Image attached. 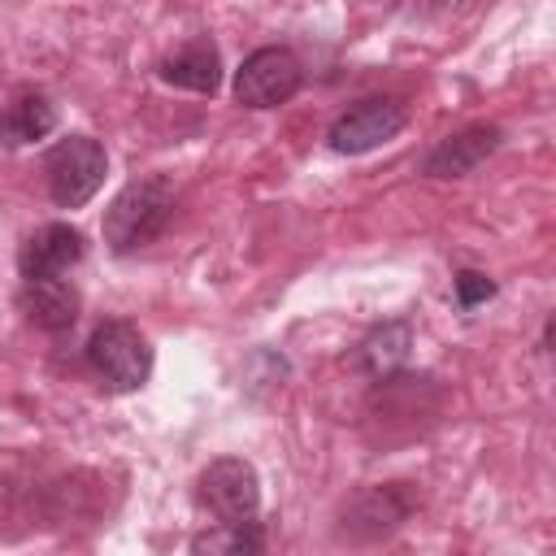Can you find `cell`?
<instances>
[{
  "label": "cell",
  "mask_w": 556,
  "mask_h": 556,
  "mask_svg": "<svg viewBox=\"0 0 556 556\" xmlns=\"http://www.w3.org/2000/svg\"><path fill=\"white\" fill-rule=\"evenodd\" d=\"M304 83V65L291 48H256L243 56V65L235 70V100L243 109H278L287 104Z\"/></svg>",
  "instance_id": "obj_4"
},
{
  "label": "cell",
  "mask_w": 556,
  "mask_h": 556,
  "mask_svg": "<svg viewBox=\"0 0 556 556\" xmlns=\"http://www.w3.org/2000/svg\"><path fill=\"white\" fill-rule=\"evenodd\" d=\"M404 122H408V109L395 96H369L330 122L326 143L343 156H361V152H374L387 139H395L404 130Z\"/></svg>",
  "instance_id": "obj_6"
},
{
  "label": "cell",
  "mask_w": 556,
  "mask_h": 556,
  "mask_svg": "<svg viewBox=\"0 0 556 556\" xmlns=\"http://www.w3.org/2000/svg\"><path fill=\"white\" fill-rule=\"evenodd\" d=\"M265 552H269V539H265V521L256 517L222 521L191 539V556H265Z\"/></svg>",
  "instance_id": "obj_12"
},
{
  "label": "cell",
  "mask_w": 556,
  "mask_h": 556,
  "mask_svg": "<svg viewBox=\"0 0 556 556\" xmlns=\"http://www.w3.org/2000/svg\"><path fill=\"white\" fill-rule=\"evenodd\" d=\"M156 74L169 83V87H182V91H195V96H213L222 87V52L213 39H187L182 48H174Z\"/></svg>",
  "instance_id": "obj_11"
},
{
  "label": "cell",
  "mask_w": 556,
  "mask_h": 556,
  "mask_svg": "<svg viewBox=\"0 0 556 556\" xmlns=\"http://www.w3.org/2000/svg\"><path fill=\"white\" fill-rule=\"evenodd\" d=\"M195 500L217 521H248L261 508V478L243 456H222L200 469Z\"/></svg>",
  "instance_id": "obj_5"
},
{
  "label": "cell",
  "mask_w": 556,
  "mask_h": 556,
  "mask_svg": "<svg viewBox=\"0 0 556 556\" xmlns=\"http://www.w3.org/2000/svg\"><path fill=\"white\" fill-rule=\"evenodd\" d=\"M17 308L26 313L30 326H39L48 334H65L78 321L83 295H78V287L70 278H30L17 291Z\"/></svg>",
  "instance_id": "obj_10"
},
{
  "label": "cell",
  "mask_w": 556,
  "mask_h": 556,
  "mask_svg": "<svg viewBox=\"0 0 556 556\" xmlns=\"http://www.w3.org/2000/svg\"><path fill=\"white\" fill-rule=\"evenodd\" d=\"M452 287H456V304L469 313V308H478V304H486L500 287H495V278L491 274H482V269H460L456 278H452Z\"/></svg>",
  "instance_id": "obj_15"
},
{
  "label": "cell",
  "mask_w": 556,
  "mask_h": 556,
  "mask_svg": "<svg viewBox=\"0 0 556 556\" xmlns=\"http://www.w3.org/2000/svg\"><path fill=\"white\" fill-rule=\"evenodd\" d=\"M169 217H174V187H169L165 178L148 174V178L126 182V187L113 195V204L104 208L100 235H104L109 252L126 256V252L152 243V239L169 226Z\"/></svg>",
  "instance_id": "obj_1"
},
{
  "label": "cell",
  "mask_w": 556,
  "mask_h": 556,
  "mask_svg": "<svg viewBox=\"0 0 556 556\" xmlns=\"http://www.w3.org/2000/svg\"><path fill=\"white\" fill-rule=\"evenodd\" d=\"M417 508V495L408 491V482H387V486H365L348 500L343 508V526L339 534L343 539H356V543H369V539H382L391 534L400 521H408V513Z\"/></svg>",
  "instance_id": "obj_7"
},
{
  "label": "cell",
  "mask_w": 556,
  "mask_h": 556,
  "mask_svg": "<svg viewBox=\"0 0 556 556\" xmlns=\"http://www.w3.org/2000/svg\"><path fill=\"white\" fill-rule=\"evenodd\" d=\"M83 256H87L83 230L70 226V222H48L35 235H26V243L17 248V269H22V282H30V278H65Z\"/></svg>",
  "instance_id": "obj_8"
},
{
  "label": "cell",
  "mask_w": 556,
  "mask_h": 556,
  "mask_svg": "<svg viewBox=\"0 0 556 556\" xmlns=\"http://www.w3.org/2000/svg\"><path fill=\"white\" fill-rule=\"evenodd\" d=\"M408 348H413V326L404 321V317H395V321H382V326H374L365 339H361V365L374 374V378H387V374H395L404 361H408Z\"/></svg>",
  "instance_id": "obj_13"
},
{
  "label": "cell",
  "mask_w": 556,
  "mask_h": 556,
  "mask_svg": "<svg viewBox=\"0 0 556 556\" xmlns=\"http://www.w3.org/2000/svg\"><path fill=\"white\" fill-rule=\"evenodd\" d=\"M0 143H4V113H0Z\"/></svg>",
  "instance_id": "obj_16"
},
{
  "label": "cell",
  "mask_w": 556,
  "mask_h": 556,
  "mask_svg": "<svg viewBox=\"0 0 556 556\" xmlns=\"http://www.w3.org/2000/svg\"><path fill=\"white\" fill-rule=\"evenodd\" d=\"M87 365L109 391H139L152 378V348L135 321H100L87 339Z\"/></svg>",
  "instance_id": "obj_2"
},
{
  "label": "cell",
  "mask_w": 556,
  "mask_h": 556,
  "mask_svg": "<svg viewBox=\"0 0 556 556\" xmlns=\"http://www.w3.org/2000/svg\"><path fill=\"white\" fill-rule=\"evenodd\" d=\"M500 143H504V130H500L495 122H473V126H465V130L439 139V143L426 152L421 174H426V178H469Z\"/></svg>",
  "instance_id": "obj_9"
},
{
  "label": "cell",
  "mask_w": 556,
  "mask_h": 556,
  "mask_svg": "<svg viewBox=\"0 0 556 556\" xmlns=\"http://www.w3.org/2000/svg\"><path fill=\"white\" fill-rule=\"evenodd\" d=\"M52 126H56V104L48 96H22L4 113V143H35L52 135Z\"/></svg>",
  "instance_id": "obj_14"
},
{
  "label": "cell",
  "mask_w": 556,
  "mask_h": 556,
  "mask_svg": "<svg viewBox=\"0 0 556 556\" xmlns=\"http://www.w3.org/2000/svg\"><path fill=\"white\" fill-rule=\"evenodd\" d=\"M109 174V152L100 139L91 135H70L61 139L48 156H43V178H48V195L61 208H83L100 182Z\"/></svg>",
  "instance_id": "obj_3"
}]
</instances>
